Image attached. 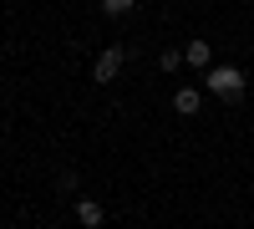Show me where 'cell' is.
Returning <instances> with one entry per match:
<instances>
[{
	"instance_id": "cell-4",
	"label": "cell",
	"mask_w": 254,
	"mask_h": 229,
	"mask_svg": "<svg viewBox=\"0 0 254 229\" xmlns=\"http://www.w3.org/2000/svg\"><path fill=\"white\" fill-rule=\"evenodd\" d=\"M198 107H203V87H178L173 92V112L178 117H193Z\"/></svg>"
},
{
	"instance_id": "cell-8",
	"label": "cell",
	"mask_w": 254,
	"mask_h": 229,
	"mask_svg": "<svg viewBox=\"0 0 254 229\" xmlns=\"http://www.w3.org/2000/svg\"><path fill=\"white\" fill-rule=\"evenodd\" d=\"M56 189H61V194H76V173L61 168V173H56Z\"/></svg>"
},
{
	"instance_id": "cell-6",
	"label": "cell",
	"mask_w": 254,
	"mask_h": 229,
	"mask_svg": "<svg viewBox=\"0 0 254 229\" xmlns=\"http://www.w3.org/2000/svg\"><path fill=\"white\" fill-rule=\"evenodd\" d=\"M132 10H137V0H102V15H112V20L132 15Z\"/></svg>"
},
{
	"instance_id": "cell-2",
	"label": "cell",
	"mask_w": 254,
	"mask_h": 229,
	"mask_svg": "<svg viewBox=\"0 0 254 229\" xmlns=\"http://www.w3.org/2000/svg\"><path fill=\"white\" fill-rule=\"evenodd\" d=\"M122 67H127V46H102V51H97V61H92V76L107 87V81H117V76H122Z\"/></svg>"
},
{
	"instance_id": "cell-5",
	"label": "cell",
	"mask_w": 254,
	"mask_h": 229,
	"mask_svg": "<svg viewBox=\"0 0 254 229\" xmlns=\"http://www.w3.org/2000/svg\"><path fill=\"white\" fill-rule=\"evenodd\" d=\"M102 219H107V214H102L97 199H76V224L81 229H102Z\"/></svg>"
},
{
	"instance_id": "cell-7",
	"label": "cell",
	"mask_w": 254,
	"mask_h": 229,
	"mask_svg": "<svg viewBox=\"0 0 254 229\" xmlns=\"http://www.w3.org/2000/svg\"><path fill=\"white\" fill-rule=\"evenodd\" d=\"M158 67H163V72H178V67H183V51H178V46H168V51L158 56Z\"/></svg>"
},
{
	"instance_id": "cell-1",
	"label": "cell",
	"mask_w": 254,
	"mask_h": 229,
	"mask_svg": "<svg viewBox=\"0 0 254 229\" xmlns=\"http://www.w3.org/2000/svg\"><path fill=\"white\" fill-rule=\"evenodd\" d=\"M203 92L208 97H219V102H239L249 92V76L239 67H229V61H214V67L203 72Z\"/></svg>"
},
{
	"instance_id": "cell-3",
	"label": "cell",
	"mask_w": 254,
	"mask_h": 229,
	"mask_svg": "<svg viewBox=\"0 0 254 229\" xmlns=\"http://www.w3.org/2000/svg\"><path fill=\"white\" fill-rule=\"evenodd\" d=\"M183 67H193V72H208V67H214V46H208L203 36H193V41L183 46Z\"/></svg>"
}]
</instances>
